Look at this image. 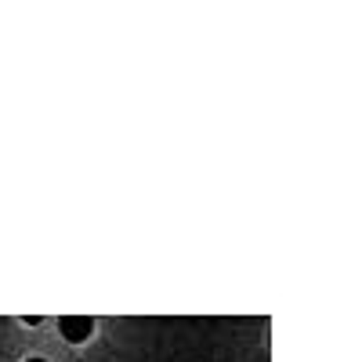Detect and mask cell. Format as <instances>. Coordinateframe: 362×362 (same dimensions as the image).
Returning a JSON list of instances; mask_svg holds the SVG:
<instances>
[{
    "instance_id": "7a4b0ae2",
    "label": "cell",
    "mask_w": 362,
    "mask_h": 362,
    "mask_svg": "<svg viewBox=\"0 0 362 362\" xmlns=\"http://www.w3.org/2000/svg\"><path fill=\"white\" fill-rule=\"evenodd\" d=\"M29 362H44V358H29Z\"/></svg>"
},
{
    "instance_id": "6da1fadb",
    "label": "cell",
    "mask_w": 362,
    "mask_h": 362,
    "mask_svg": "<svg viewBox=\"0 0 362 362\" xmlns=\"http://www.w3.org/2000/svg\"><path fill=\"white\" fill-rule=\"evenodd\" d=\"M90 326H95V322H90L87 315H66L62 319V337L73 341V344H80V341L90 337Z\"/></svg>"
}]
</instances>
